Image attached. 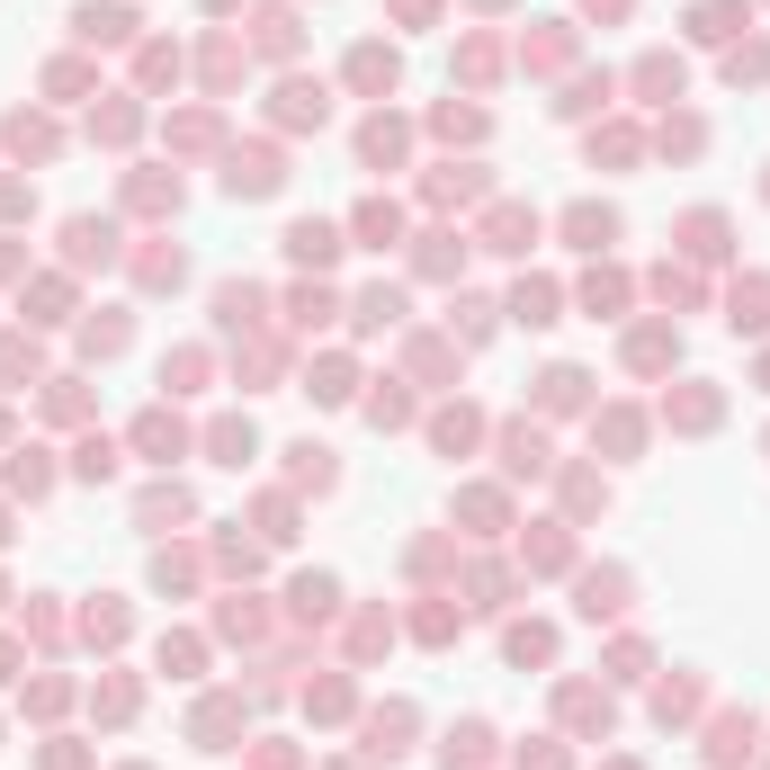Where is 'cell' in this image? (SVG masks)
Instances as JSON below:
<instances>
[{
  "instance_id": "obj_1",
  "label": "cell",
  "mask_w": 770,
  "mask_h": 770,
  "mask_svg": "<svg viewBox=\"0 0 770 770\" xmlns=\"http://www.w3.org/2000/svg\"><path fill=\"white\" fill-rule=\"evenodd\" d=\"M278 180H288V171H278V153H234V171H225L234 197H269Z\"/></svg>"
},
{
  "instance_id": "obj_2",
  "label": "cell",
  "mask_w": 770,
  "mask_h": 770,
  "mask_svg": "<svg viewBox=\"0 0 770 770\" xmlns=\"http://www.w3.org/2000/svg\"><path fill=\"white\" fill-rule=\"evenodd\" d=\"M502 466H511V475H546V431H538V422H511V431H502Z\"/></svg>"
},
{
  "instance_id": "obj_3",
  "label": "cell",
  "mask_w": 770,
  "mask_h": 770,
  "mask_svg": "<svg viewBox=\"0 0 770 770\" xmlns=\"http://www.w3.org/2000/svg\"><path fill=\"white\" fill-rule=\"evenodd\" d=\"M565 234H574V251H609L618 242V216H609V206H574Z\"/></svg>"
},
{
  "instance_id": "obj_4",
  "label": "cell",
  "mask_w": 770,
  "mask_h": 770,
  "mask_svg": "<svg viewBox=\"0 0 770 770\" xmlns=\"http://www.w3.org/2000/svg\"><path fill=\"white\" fill-rule=\"evenodd\" d=\"M134 448H144L153 466H171L180 457V422H171V412H144V422H134Z\"/></svg>"
},
{
  "instance_id": "obj_5",
  "label": "cell",
  "mask_w": 770,
  "mask_h": 770,
  "mask_svg": "<svg viewBox=\"0 0 770 770\" xmlns=\"http://www.w3.org/2000/svg\"><path fill=\"white\" fill-rule=\"evenodd\" d=\"M583 394H592V377H583V368H546V377H538V403H546V412H574Z\"/></svg>"
},
{
  "instance_id": "obj_6",
  "label": "cell",
  "mask_w": 770,
  "mask_h": 770,
  "mask_svg": "<svg viewBox=\"0 0 770 770\" xmlns=\"http://www.w3.org/2000/svg\"><path fill=\"white\" fill-rule=\"evenodd\" d=\"M73 28H82V36H90V45H117V36H126V28H134V19H126V10H117V0H108V10H99V0H82V10H73Z\"/></svg>"
},
{
  "instance_id": "obj_7",
  "label": "cell",
  "mask_w": 770,
  "mask_h": 770,
  "mask_svg": "<svg viewBox=\"0 0 770 770\" xmlns=\"http://www.w3.org/2000/svg\"><path fill=\"white\" fill-rule=\"evenodd\" d=\"M735 28H744V0H698V10H690V36H708V45L735 36Z\"/></svg>"
},
{
  "instance_id": "obj_8",
  "label": "cell",
  "mask_w": 770,
  "mask_h": 770,
  "mask_svg": "<svg viewBox=\"0 0 770 770\" xmlns=\"http://www.w3.org/2000/svg\"><path fill=\"white\" fill-rule=\"evenodd\" d=\"M627 609V574H583V618H618Z\"/></svg>"
},
{
  "instance_id": "obj_9",
  "label": "cell",
  "mask_w": 770,
  "mask_h": 770,
  "mask_svg": "<svg viewBox=\"0 0 770 770\" xmlns=\"http://www.w3.org/2000/svg\"><path fill=\"white\" fill-rule=\"evenodd\" d=\"M708 761H717V770L752 761V717H717V744H708Z\"/></svg>"
},
{
  "instance_id": "obj_10",
  "label": "cell",
  "mask_w": 770,
  "mask_h": 770,
  "mask_svg": "<svg viewBox=\"0 0 770 770\" xmlns=\"http://www.w3.org/2000/svg\"><path fill=\"white\" fill-rule=\"evenodd\" d=\"M63 242H73V260H108V251H117V225H99V216H73V234H63Z\"/></svg>"
},
{
  "instance_id": "obj_11",
  "label": "cell",
  "mask_w": 770,
  "mask_h": 770,
  "mask_svg": "<svg viewBox=\"0 0 770 770\" xmlns=\"http://www.w3.org/2000/svg\"><path fill=\"white\" fill-rule=\"evenodd\" d=\"M349 82H359V90H394V54L386 45H359V54H349Z\"/></svg>"
},
{
  "instance_id": "obj_12",
  "label": "cell",
  "mask_w": 770,
  "mask_h": 770,
  "mask_svg": "<svg viewBox=\"0 0 770 770\" xmlns=\"http://www.w3.org/2000/svg\"><path fill=\"white\" fill-rule=\"evenodd\" d=\"M288 251H296L305 269H323V260L340 251V234H332V225H288Z\"/></svg>"
},
{
  "instance_id": "obj_13",
  "label": "cell",
  "mask_w": 770,
  "mask_h": 770,
  "mask_svg": "<svg viewBox=\"0 0 770 770\" xmlns=\"http://www.w3.org/2000/svg\"><path fill=\"white\" fill-rule=\"evenodd\" d=\"M681 251L717 260V251H726V216H690V225H681Z\"/></svg>"
},
{
  "instance_id": "obj_14",
  "label": "cell",
  "mask_w": 770,
  "mask_h": 770,
  "mask_svg": "<svg viewBox=\"0 0 770 770\" xmlns=\"http://www.w3.org/2000/svg\"><path fill=\"white\" fill-rule=\"evenodd\" d=\"M511 314H520V323H555V288H546V278H520Z\"/></svg>"
},
{
  "instance_id": "obj_15",
  "label": "cell",
  "mask_w": 770,
  "mask_h": 770,
  "mask_svg": "<svg viewBox=\"0 0 770 770\" xmlns=\"http://www.w3.org/2000/svg\"><path fill=\"white\" fill-rule=\"evenodd\" d=\"M323 108H332V99H323V82H314V90H305V82H288V108H278V117H288V126H323Z\"/></svg>"
},
{
  "instance_id": "obj_16",
  "label": "cell",
  "mask_w": 770,
  "mask_h": 770,
  "mask_svg": "<svg viewBox=\"0 0 770 770\" xmlns=\"http://www.w3.org/2000/svg\"><path fill=\"white\" fill-rule=\"evenodd\" d=\"M216 314H225V332L260 323V288H216Z\"/></svg>"
},
{
  "instance_id": "obj_17",
  "label": "cell",
  "mask_w": 770,
  "mask_h": 770,
  "mask_svg": "<svg viewBox=\"0 0 770 770\" xmlns=\"http://www.w3.org/2000/svg\"><path fill=\"white\" fill-rule=\"evenodd\" d=\"M637 90H646V99H672V90H681V63H672V54L637 63Z\"/></svg>"
},
{
  "instance_id": "obj_18",
  "label": "cell",
  "mask_w": 770,
  "mask_h": 770,
  "mask_svg": "<svg viewBox=\"0 0 770 770\" xmlns=\"http://www.w3.org/2000/svg\"><path fill=\"white\" fill-rule=\"evenodd\" d=\"M359 153H368V162H394V153H403V126H394V117H368V134H359Z\"/></svg>"
},
{
  "instance_id": "obj_19",
  "label": "cell",
  "mask_w": 770,
  "mask_h": 770,
  "mask_svg": "<svg viewBox=\"0 0 770 770\" xmlns=\"http://www.w3.org/2000/svg\"><path fill=\"white\" fill-rule=\"evenodd\" d=\"M529 234H538V216H520V206L494 216V251H529Z\"/></svg>"
},
{
  "instance_id": "obj_20",
  "label": "cell",
  "mask_w": 770,
  "mask_h": 770,
  "mask_svg": "<svg viewBox=\"0 0 770 770\" xmlns=\"http://www.w3.org/2000/svg\"><path fill=\"white\" fill-rule=\"evenodd\" d=\"M206 448H216L225 466H242V457H251V422H216V431H206Z\"/></svg>"
},
{
  "instance_id": "obj_21",
  "label": "cell",
  "mask_w": 770,
  "mask_h": 770,
  "mask_svg": "<svg viewBox=\"0 0 770 770\" xmlns=\"http://www.w3.org/2000/svg\"><path fill=\"white\" fill-rule=\"evenodd\" d=\"M234 717H242L234 698H206V708H197V744H216V735H234Z\"/></svg>"
},
{
  "instance_id": "obj_22",
  "label": "cell",
  "mask_w": 770,
  "mask_h": 770,
  "mask_svg": "<svg viewBox=\"0 0 770 770\" xmlns=\"http://www.w3.org/2000/svg\"><path fill=\"white\" fill-rule=\"evenodd\" d=\"M770 323V288H735V332H761Z\"/></svg>"
},
{
  "instance_id": "obj_23",
  "label": "cell",
  "mask_w": 770,
  "mask_h": 770,
  "mask_svg": "<svg viewBox=\"0 0 770 770\" xmlns=\"http://www.w3.org/2000/svg\"><path fill=\"white\" fill-rule=\"evenodd\" d=\"M332 600H340V583H332V574H314V583H296V609H305V618H332Z\"/></svg>"
},
{
  "instance_id": "obj_24",
  "label": "cell",
  "mask_w": 770,
  "mask_h": 770,
  "mask_svg": "<svg viewBox=\"0 0 770 770\" xmlns=\"http://www.w3.org/2000/svg\"><path fill=\"white\" fill-rule=\"evenodd\" d=\"M368 735H377V744H368V752H403V735H412V708H386V717H377V726H368Z\"/></svg>"
},
{
  "instance_id": "obj_25",
  "label": "cell",
  "mask_w": 770,
  "mask_h": 770,
  "mask_svg": "<svg viewBox=\"0 0 770 770\" xmlns=\"http://www.w3.org/2000/svg\"><path fill=\"white\" fill-rule=\"evenodd\" d=\"M45 484H54V466H45V457H36V448H28V457H19V466H10V494H45Z\"/></svg>"
},
{
  "instance_id": "obj_26",
  "label": "cell",
  "mask_w": 770,
  "mask_h": 770,
  "mask_svg": "<svg viewBox=\"0 0 770 770\" xmlns=\"http://www.w3.org/2000/svg\"><path fill=\"white\" fill-rule=\"evenodd\" d=\"M546 654H555L546 627H511V663H546Z\"/></svg>"
},
{
  "instance_id": "obj_27",
  "label": "cell",
  "mask_w": 770,
  "mask_h": 770,
  "mask_svg": "<svg viewBox=\"0 0 770 770\" xmlns=\"http://www.w3.org/2000/svg\"><path fill=\"white\" fill-rule=\"evenodd\" d=\"M672 422H681V431H708V422H717V394H681Z\"/></svg>"
},
{
  "instance_id": "obj_28",
  "label": "cell",
  "mask_w": 770,
  "mask_h": 770,
  "mask_svg": "<svg viewBox=\"0 0 770 770\" xmlns=\"http://www.w3.org/2000/svg\"><path fill=\"white\" fill-rule=\"evenodd\" d=\"M484 744H494V735H484V726H457V735H448V770H466V761H484Z\"/></svg>"
},
{
  "instance_id": "obj_29",
  "label": "cell",
  "mask_w": 770,
  "mask_h": 770,
  "mask_svg": "<svg viewBox=\"0 0 770 770\" xmlns=\"http://www.w3.org/2000/svg\"><path fill=\"white\" fill-rule=\"evenodd\" d=\"M394 314H403V296H394V288H368V296H359V323H368V332H377V323H394Z\"/></svg>"
},
{
  "instance_id": "obj_30",
  "label": "cell",
  "mask_w": 770,
  "mask_h": 770,
  "mask_svg": "<svg viewBox=\"0 0 770 770\" xmlns=\"http://www.w3.org/2000/svg\"><path fill=\"white\" fill-rule=\"evenodd\" d=\"M359 242H377V251L394 242V206H359Z\"/></svg>"
},
{
  "instance_id": "obj_31",
  "label": "cell",
  "mask_w": 770,
  "mask_h": 770,
  "mask_svg": "<svg viewBox=\"0 0 770 770\" xmlns=\"http://www.w3.org/2000/svg\"><path fill=\"white\" fill-rule=\"evenodd\" d=\"M627 359H637V368H663L672 340H663V332H637V340H627Z\"/></svg>"
},
{
  "instance_id": "obj_32",
  "label": "cell",
  "mask_w": 770,
  "mask_h": 770,
  "mask_svg": "<svg viewBox=\"0 0 770 770\" xmlns=\"http://www.w3.org/2000/svg\"><path fill=\"white\" fill-rule=\"evenodd\" d=\"M726 73H735V82H770V45H744V54L726 63Z\"/></svg>"
},
{
  "instance_id": "obj_33",
  "label": "cell",
  "mask_w": 770,
  "mask_h": 770,
  "mask_svg": "<svg viewBox=\"0 0 770 770\" xmlns=\"http://www.w3.org/2000/svg\"><path fill=\"white\" fill-rule=\"evenodd\" d=\"M466 440H475V412H466V403L440 412V448H466Z\"/></svg>"
},
{
  "instance_id": "obj_34",
  "label": "cell",
  "mask_w": 770,
  "mask_h": 770,
  "mask_svg": "<svg viewBox=\"0 0 770 770\" xmlns=\"http://www.w3.org/2000/svg\"><path fill=\"white\" fill-rule=\"evenodd\" d=\"M314 394H323V403H340V394H349V368H340V359H323V368H314Z\"/></svg>"
},
{
  "instance_id": "obj_35",
  "label": "cell",
  "mask_w": 770,
  "mask_h": 770,
  "mask_svg": "<svg viewBox=\"0 0 770 770\" xmlns=\"http://www.w3.org/2000/svg\"><path fill=\"white\" fill-rule=\"evenodd\" d=\"M162 520H188V494H153L144 502V529H162Z\"/></svg>"
},
{
  "instance_id": "obj_36",
  "label": "cell",
  "mask_w": 770,
  "mask_h": 770,
  "mask_svg": "<svg viewBox=\"0 0 770 770\" xmlns=\"http://www.w3.org/2000/svg\"><path fill=\"white\" fill-rule=\"evenodd\" d=\"M654 708H663V726H672V717H690V708H698V690H690V681H672V690L654 698Z\"/></svg>"
},
{
  "instance_id": "obj_37",
  "label": "cell",
  "mask_w": 770,
  "mask_h": 770,
  "mask_svg": "<svg viewBox=\"0 0 770 770\" xmlns=\"http://www.w3.org/2000/svg\"><path fill=\"white\" fill-rule=\"evenodd\" d=\"M618 296H627V278H592V288H583V305H592V314H609Z\"/></svg>"
},
{
  "instance_id": "obj_38",
  "label": "cell",
  "mask_w": 770,
  "mask_h": 770,
  "mask_svg": "<svg viewBox=\"0 0 770 770\" xmlns=\"http://www.w3.org/2000/svg\"><path fill=\"white\" fill-rule=\"evenodd\" d=\"M475 188H484L475 171H440V180H431V197H475Z\"/></svg>"
},
{
  "instance_id": "obj_39",
  "label": "cell",
  "mask_w": 770,
  "mask_h": 770,
  "mask_svg": "<svg viewBox=\"0 0 770 770\" xmlns=\"http://www.w3.org/2000/svg\"><path fill=\"white\" fill-rule=\"evenodd\" d=\"M296 323H332V296L323 288H296Z\"/></svg>"
},
{
  "instance_id": "obj_40",
  "label": "cell",
  "mask_w": 770,
  "mask_h": 770,
  "mask_svg": "<svg viewBox=\"0 0 770 770\" xmlns=\"http://www.w3.org/2000/svg\"><path fill=\"white\" fill-rule=\"evenodd\" d=\"M73 466H82V475H108V466H117V448H108V440H82V457H73Z\"/></svg>"
},
{
  "instance_id": "obj_41",
  "label": "cell",
  "mask_w": 770,
  "mask_h": 770,
  "mask_svg": "<svg viewBox=\"0 0 770 770\" xmlns=\"http://www.w3.org/2000/svg\"><path fill=\"white\" fill-rule=\"evenodd\" d=\"M296 484H332V457L323 448H296Z\"/></svg>"
},
{
  "instance_id": "obj_42",
  "label": "cell",
  "mask_w": 770,
  "mask_h": 770,
  "mask_svg": "<svg viewBox=\"0 0 770 770\" xmlns=\"http://www.w3.org/2000/svg\"><path fill=\"white\" fill-rule=\"evenodd\" d=\"M520 770H565V752H555V744H538V752H520Z\"/></svg>"
},
{
  "instance_id": "obj_43",
  "label": "cell",
  "mask_w": 770,
  "mask_h": 770,
  "mask_svg": "<svg viewBox=\"0 0 770 770\" xmlns=\"http://www.w3.org/2000/svg\"><path fill=\"white\" fill-rule=\"evenodd\" d=\"M0 681H10V646H0Z\"/></svg>"
},
{
  "instance_id": "obj_44",
  "label": "cell",
  "mask_w": 770,
  "mask_h": 770,
  "mask_svg": "<svg viewBox=\"0 0 770 770\" xmlns=\"http://www.w3.org/2000/svg\"><path fill=\"white\" fill-rule=\"evenodd\" d=\"M0 538H10V529H0Z\"/></svg>"
}]
</instances>
